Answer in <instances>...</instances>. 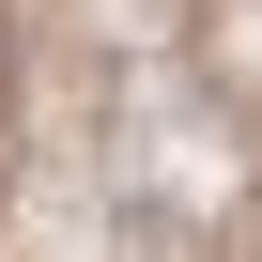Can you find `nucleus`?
Segmentation results:
<instances>
[{
    "instance_id": "1",
    "label": "nucleus",
    "mask_w": 262,
    "mask_h": 262,
    "mask_svg": "<svg viewBox=\"0 0 262 262\" xmlns=\"http://www.w3.org/2000/svg\"><path fill=\"white\" fill-rule=\"evenodd\" d=\"M0 123H16V47H0Z\"/></svg>"
}]
</instances>
